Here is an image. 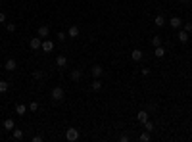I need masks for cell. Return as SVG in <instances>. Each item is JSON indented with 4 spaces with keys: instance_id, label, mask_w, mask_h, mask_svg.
<instances>
[{
    "instance_id": "cell-18",
    "label": "cell",
    "mask_w": 192,
    "mask_h": 142,
    "mask_svg": "<svg viewBox=\"0 0 192 142\" xmlns=\"http://www.w3.org/2000/svg\"><path fill=\"white\" fill-rule=\"evenodd\" d=\"M15 112L19 115H25L27 113V106H25V104H17V106H15Z\"/></svg>"
},
{
    "instance_id": "cell-17",
    "label": "cell",
    "mask_w": 192,
    "mask_h": 142,
    "mask_svg": "<svg viewBox=\"0 0 192 142\" xmlns=\"http://www.w3.org/2000/svg\"><path fill=\"white\" fill-rule=\"evenodd\" d=\"M154 23H156V27H163V25H165V17H163V15H156Z\"/></svg>"
},
{
    "instance_id": "cell-23",
    "label": "cell",
    "mask_w": 192,
    "mask_h": 142,
    "mask_svg": "<svg viewBox=\"0 0 192 142\" xmlns=\"http://www.w3.org/2000/svg\"><path fill=\"white\" fill-rule=\"evenodd\" d=\"M138 140H140V142H150V133H148V131H144V133L138 136Z\"/></svg>"
},
{
    "instance_id": "cell-32",
    "label": "cell",
    "mask_w": 192,
    "mask_h": 142,
    "mask_svg": "<svg viewBox=\"0 0 192 142\" xmlns=\"http://www.w3.org/2000/svg\"><path fill=\"white\" fill-rule=\"evenodd\" d=\"M58 40H61V43H64V40H65V33H58Z\"/></svg>"
},
{
    "instance_id": "cell-3",
    "label": "cell",
    "mask_w": 192,
    "mask_h": 142,
    "mask_svg": "<svg viewBox=\"0 0 192 142\" xmlns=\"http://www.w3.org/2000/svg\"><path fill=\"white\" fill-rule=\"evenodd\" d=\"M29 46H31V50H40V46H42V39L40 36H35V39H31L29 40Z\"/></svg>"
},
{
    "instance_id": "cell-4",
    "label": "cell",
    "mask_w": 192,
    "mask_h": 142,
    "mask_svg": "<svg viewBox=\"0 0 192 142\" xmlns=\"http://www.w3.org/2000/svg\"><path fill=\"white\" fill-rule=\"evenodd\" d=\"M40 50H42V52H52V50H54V40L44 39V40H42V46H40Z\"/></svg>"
},
{
    "instance_id": "cell-19",
    "label": "cell",
    "mask_w": 192,
    "mask_h": 142,
    "mask_svg": "<svg viewBox=\"0 0 192 142\" xmlns=\"http://www.w3.org/2000/svg\"><path fill=\"white\" fill-rule=\"evenodd\" d=\"M90 88H92V90H100V88H102V81H100V79H94L92 85H90Z\"/></svg>"
},
{
    "instance_id": "cell-9",
    "label": "cell",
    "mask_w": 192,
    "mask_h": 142,
    "mask_svg": "<svg viewBox=\"0 0 192 142\" xmlns=\"http://www.w3.org/2000/svg\"><path fill=\"white\" fill-rule=\"evenodd\" d=\"M15 67H17V62H15L14 58H10V60H6V64H4V69H6V71H14Z\"/></svg>"
},
{
    "instance_id": "cell-8",
    "label": "cell",
    "mask_w": 192,
    "mask_h": 142,
    "mask_svg": "<svg viewBox=\"0 0 192 142\" xmlns=\"http://www.w3.org/2000/svg\"><path fill=\"white\" fill-rule=\"evenodd\" d=\"M79 35H81V29L77 27V25H71L69 31H67V36H71V39H77Z\"/></svg>"
},
{
    "instance_id": "cell-30",
    "label": "cell",
    "mask_w": 192,
    "mask_h": 142,
    "mask_svg": "<svg viewBox=\"0 0 192 142\" xmlns=\"http://www.w3.org/2000/svg\"><path fill=\"white\" fill-rule=\"evenodd\" d=\"M33 142H42V136H40V134H35V136H33Z\"/></svg>"
},
{
    "instance_id": "cell-5",
    "label": "cell",
    "mask_w": 192,
    "mask_h": 142,
    "mask_svg": "<svg viewBox=\"0 0 192 142\" xmlns=\"http://www.w3.org/2000/svg\"><path fill=\"white\" fill-rule=\"evenodd\" d=\"M48 35H50V27H48V25H40L39 31H37V36H40V39H46Z\"/></svg>"
},
{
    "instance_id": "cell-13",
    "label": "cell",
    "mask_w": 192,
    "mask_h": 142,
    "mask_svg": "<svg viewBox=\"0 0 192 142\" xmlns=\"http://www.w3.org/2000/svg\"><path fill=\"white\" fill-rule=\"evenodd\" d=\"M179 40H181V43H183V44H186V43H188V39H190V36H188V33H186V31L183 29V31H179Z\"/></svg>"
},
{
    "instance_id": "cell-12",
    "label": "cell",
    "mask_w": 192,
    "mask_h": 142,
    "mask_svg": "<svg viewBox=\"0 0 192 142\" xmlns=\"http://www.w3.org/2000/svg\"><path fill=\"white\" fill-rule=\"evenodd\" d=\"M4 131H14L15 129V123H14V119H4Z\"/></svg>"
},
{
    "instance_id": "cell-15",
    "label": "cell",
    "mask_w": 192,
    "mask_h": 142,
    "mask_svg": "<svg viewBox=\"0 0 192 142\" xmlns=\"http://www.w3.org/2000/svg\"><path fill=\"white\" fill-rule=\"evenodd\" d=\"M69 77H71V81H79V79L83 77V71H81V69H73Z\"/></svg>"
},
{
    "instance_id": "cell-28",
    "label": "cell",
    "mask_w": 192,
    "mask_h": 142,
    "mask_svg": "<svg viewBox=\"0 0 192 142\" xmlns=\"http://www.w3.org/2000/svg\"><path fill=\"white\" fill-rule=\"evenodd\" d=\"M6 29H8V33H14V31H15V23H8Z\"/></svg>"
},
{
    "instance_id": "cell-11",
    "label": "cell",
    "mask_w": 192,
    "mask_h": 142,
    "mask_svg": "<svg viewBox=\"0 0 192 142\" xmlns=\"http://www.w3.org/2000/svg\"><path fill=\"white\" fill-rule=\"evenodd\" d=\"M56 65H58V67H65L67 65V58L64 54H60L58 58H56Z\"/></svg>"
},
{
    "instance_id": "cell-2",
    "label": "cell",
    "mask_w": 192,
    "mask_h": 142,
    "mask_svg": "<svg viewBox=\"0 0 192 142\" xmlns=\"http://www.w3.org/2000/svg\"><path fill=\"white\" fill-rule=\"evenodd\" d=\"M77 138H79V131H77V129H73V127H71V129H67V131H65V140L75 142Z\"/></svg>"
},
{
    "instance_id": "cell-6",
    "label": "cell",
    "mask_w": 192,
    "mask_h": 142,
    "mask_svg": "<svg viewBox=\"0 0 192 142\" xmlns=\"http://www.w3.org/2000/svg\"><path fill=\"white\" fill-rule=\"evenodd\" d=\"M90 73H92V77H94V79H100L102 73H104V67L102 65H92L90 67Z\"/></svg>"
},
{
    "instance_id": "cell-24",
    "label": "cell",
    "mask_w": 192,
    "mask_h": 142,
    "mask_svg": "<svg viewBox=\"0 0 192 142\" xmlns=\"http://www.w3.org/2000/svg\"><path fill=\"white\" fill-rule=\"evenodd\" d=\"M152 44H154V46H162V36H154V39H152Z\"/></svg>"
},
{
    "instance_id": "cell-34",
    "label": "cell",
    "mask_w": 192,
    "mask_h": 142,
    "mask_svg": "<svg viewBox=\"0 0 192 142\" xmlns=\"http://www.w3.org/2000/svg\"><path fill=\"white\" fill-rule=\"evenodd\" d=\"M181 2H188V0H181Z\"/></svg>"
},
{
    "instance_id": "cell-21",
    "label": "cell",
    "mask_w": 192,
    "mask_h": 142,
    "mask_svg": "<svg viewBox=\"0 0 192 142\" xmlns=\"http://www.w3.org/2000/svg\"><path fill=\"white\" fill-rule=\"evenodd\" d=\"M12 133H14V138H15V140H21V138H23V131H21V129H14Z\"/></svg>"
},
{
    "instance_id": "cell-25",
    "label": "cell",
    "mask_w": 192,
    "mask_h": 142,
    "mask_svg": "<svg viewBox=\"0 0 192 142\" xmlns=\"http://www.w3.org/2000/svg\"><path fill=\"white\" fill-rule=\"evenodd\" d=\"M33 79H37V81H40V79H42V71H33Z\"/></svg>"
},
{
    "instance_id": "cell-20",
    "label": "cell",
    "mask_w": 192,
    "mask_h": 142,
    "mask_svg": "<svg viewBox=\"0 0 192 142\" xmlns=\"http://www.w3.org/2000/svg\"><path fill=\"white\" fill-rule=\"evenodd\" d=\"M142 127H144V131L152 133V131H154V123H152V121H144V123H142Z\"/></svg>"
},
{
    "instance_id": "cell-29",
    "label": "cell",
    "mask_w": 192,
    "mask_h": 142,
    "mask_svg": "<svg viewBox=\"0 0 192 142\" xmlns=\"http://www.w3.org/2000/svg\"><path fill=\"white\" fill-rule=\"evenodd\" d=\"M0 23H6V14H4V12H0Z\"/></svg>"
},
{
    "instance_id": "cell-1",
    "label": "cell",
    "mask_w": 192,
    "mask_h": 142,
    "mask_svg": "<svg viewBox=\"0 0 192 142\" xmlns=\"http://www.w3.org/2000/svg\"><path fill=\"white\" fill-rule=\"evenodd\" d=\"M50 98L54 100V102H61V100L65 98V90L61 87H54V88H52V92H50Z\"/></svg>"
},
{
    "instance_id": "cell-26",
    "label": "cell",
    "mask_w": 192,
    "mask_h": 142,
    "mask_svg": "<svg viewBox=\"0 0 192 142\" xmlns=\"http://www.w3.org/2000/svg\"><path fill=\"white\" fill-rule=\"evenodd\" d=\"M183 29L186 31V33H190V31H192V23H190V21H186V23H183Z\"/></svg>"
},
{
    "instance_id": "cell-33",
    "label": "cell",
    "mask_w": 192,
    "mask_h": 142,
    "mask_svg": "<svg viewBox=\"0 0 192 142\" xmlns=\"http://www.w3.org/2000/svg\"><path fill=\"white\" fill-rule=\"evenodd\" d=\"M119 140H121V142H129V136H127V134H123V136H121V138H119Z\"/></svg>"
},
{
    "instance_id": "cell-22",
    "label": "cell",
    "mask_w": 192,
    "mask_h": 142,
    "mask_svg": "<svg viewBox=\"0 0 192 142\" xmlns=\"http://www.w3.org/2000/svg\"><path fill=\"white\" fill-rule=\"evenodd\" d=\"M8 87H10V83L8 81H0V94H4L8 90Z\"/></svg>"
},
{
    "instance_id": "cell-7",
    "label": "cell",
    "mask_w": 192,
    "mask_h": 142,
    "mask_svg": "<svg viewBox=\"0 0 192 142\" xmlns=\"http://www.w3.org/2000/svg\"><path fill=\"white\" fill-rule=\"evenodd\" d=\"M169 25H171V29H181V27H183V19H181V17H171Z\"/></svg>"
},
{
    "instance_id": "cell-10",
    "label": "cell",
    "mask_w": 192,
    "mask_h": 142,
    "mask_svg": "<svg viewBox=\"0 0 192 142\" xmlns=\"http://www.w3.org/2000/svg\"><path fill=\"white\" fill-rule=\"evenodd\" d=\"M131 58H133V60H134V62H140V60H142V58H144V52H142V50H138V48H137V50H133V52H131Z\"/></svg>"
},
{
    "instance_id": "cell-14",
    "label": "cell",
    "mask_w": 192,
    "mask_h": 142,
    "mask_svg": "<svg viewBox=\"0 0 192 142\" xmlns=\"http://www.w3.org/2000/svg\"><path fill=\"white\" fill-rule=\"evenodd\" d=\"M137 119H138V123H144V121H148V112H144V109H140L137 115Z\"/></svg>"
},
{
    "instance_id": "cell-27",
    "label": "cell",
    "mask_w": 192,
    "mask_h": 142,
    "mask_svg": "<svg viewBox=\"0 0 192 142\" xmlns=\"http://www.w3.org/2000/svg\"><path fill=\"white\" fill-rule=\"evenodd\" d=\"M29 109H31V112H37V109H39V104H37V102H31V104H29Z\"/></svg>"
},
{
    "instance_id": "cell-16",
    "label": "cell",
    "mask_w": 192,
    "mask_h": 142,
    "mask_svg": "<svg viewBox=\"0 0 192 142\" xmlns=\"http://www.w3.org/2000/svg\"><path fill=\"white\" fill-rule=\"evenodd\" d=\"M154 56H156V58H163V56H165V48H163V46H156Z\"/></svg>"
},
{
    "instance_id": "cell-31",
    "label": "cell",
    "mask_w": 192,
    "mask_h": 142,
    "mask_svg": "<svg viewBox=\"0 0 192 142\" xmlns=\"http://www.w3.org/2000/svg\"><path fill=\"white\" fill-rule=\"evenodd\" d=\"M142 75H144V77L150 75V69H148V67H142Z\"/></svg>"
}]
</instances>
